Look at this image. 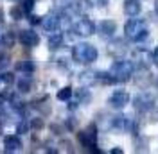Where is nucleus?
Here are the masks:
<instances>
[{
    "instance_id": "nucleus-1",
    "label": "nucleus",
    "mask_w": 158,
    "mask_h": 154,
    "mask_svg": "<svg viewBox=\"0 0 158 154\" xmlns=\"http://www.w3.org/2000/svg\"><path fill=\"white\" fill-rule=\"evenodd\" d=\"M97 56H99L97 48L94 47V45H90V43H77L72 48V59L76 63H81V65L94 63L97 59Z\"/></svg>"
},
{
    "instance_id": "nucleus-2",
    "label": "nucleus",
    "mask_w": 158,
    "mask_h": 154,
    "mask_svg": "<svg viewBox=\"0 0 158 154\" xmlns=\"http://www.w3.org/2000/svg\"><path fill=\"white\" fill-rule=\"evenodd\" d=\"M124 34L131 41H142V39L148 36V25H146L144 20H138V18H133L131 16L126 22V25H124Z\"/></svg>"
},
{
    "instance_id": "nucleus-3",
    "label": "nucleus",
    "mask_w": 158,
    "mask_h": 154,
    "mask_svg": "<svg viewBox=\"0 0 158 154\" xmlns=\"http://www.w3.org/2000/svg\"><path fill=\"white\" fill-rule=\"evenodd\" d=\"M110 74L115 83H126L133 75V63L128 59H117L110 68Z\"/></svg>"
},
{
    "instance_id": "nucleus-4",
    "label": "nucleus",
    "mask_w": 158,
    "mask_h": 154,
    "mask_svg": "<svg viewBox=\"0 0 158 154\" xmlns=\"http://www.w3.org/2000/svg\"><path fill=\"white\" fill-rule=\"evenodd\" d=\"M77 138H79V142H81V145L86 147L88 151H92V152H101L97 149V129H95L94 124L88 125L86 129H83L77 135Z\"/></svg>"
},
{
    "instance_id": "nucleus-5",
    "label": "nucleus",
    "mask_w": 158,
    "mask_h": 154,
    "mask_svg": "<svg viewBox=\"0 0 158 154\" xmlns=\"http://www.w3.org/2000/svg\"><path fill=\"white\" fill-rule=\"evenodd\" d=\"M133 106L137 111H149V109H153L155 106V97L151 95V93H140L133 99Z\"/></svg>"
},
{
    "instance_id": "nucleus-6",
    "label": "nucleus",
    "mask_w": 158,
    "mask_h": 154,
    "mask_svg": "<svg viewBox=\"0 0 158 154\" xmlns=\"http://www.w3.org/2000/svg\"><path fill=\"white\" fill-rule=\"evenodd\" d=\"M108 104L111 107H115V109H122V107L129 104V93L128 91H124V90H117V91H113L108 99Z\"/></svg>"
},
{
    "instance_id": "nucleus-7",
    "label": "nucleus",
    "mask_w": 158,
    "mask_h": 154,
    "mask_svg": "<svg viewBox=\"0 0 158 154\" xmlns=\"http://www.w3.org/2000/svg\"><path fill=\"white\" fill-rule=\"evenodd\" d=\"M74 32H76L77 36H92V34L95 32V23L88 18H81V20L76 22Z\"/></svg>"
},
{
    "instance_id": "nucleus-8",
    "label": "nucleus",
    "mask_w": 158,
    "mask_h": 154,
    "mask_svg": "<svg viewBox=\"0 0 158 154\" xmlns=\"http://www.w3.org/2000/svg\"><path fill=\"white\" fill-rule=\"evenodd\" d=\"M20 41L25 45V47H36L40 43V36L34 32V30H22L20 32Z\"/></svg>"
},
{
    "instance_id": "nucleus-9",
    "label": "nucleus",
    "mask_w": 158,
    "mask_h": 154,
    "mask_svg": "<svg viewBox=\"0 0 158 154\" xmlns=\"http://www.w3.org/2000/svg\"><path fill=\"white\" fill-rule=\"evenodd\" d=\"M115 30H117V23H115L113 20H102V22L99 23V32H101V36H113Z\"/></svg>"
},
{
    "instance_id": "nucleus-10",
    "label": "nucleus",
    "mask_w": 158,
    "mask_h": 154,
    "mask_svg": "<svg viewBox=\"0 0 158 154\" xmlns=\"http://www.w3.org/2000/svg\"><path fill=\"white\" fill-rule=\"evenodd\" d=\"M140 11H142L140 0H124V13L128 16H137Z\"/></svg>"
},
{
    "instance_id": "nucleus-11",
    "label": "nucleus",
    "mask_w": 158,
    "mask_h": 154,
    "mask_svg": "<svg viewBox=\"0 0 158 154\" xmlns=\"http://www.w3.org/2000/svg\"><path fill=\"white\" fill-rule=\"evenodd\" d=\"M22 147V140L18 136H6L4 138V151L6 152H15Z\"/></svg>"
},
{
    "instance_id": "nucleus-12",
    "label": "nucleus",
    "mask_w": 158,
    "mask_h": 154,
    "mask_svg": "<svg viewBox=\"0 0 158 154\" xmlns=\"http://www.w3.org/2000/svg\"><path fill=\"white\" fill-rule=\"evenodd\" d=\"M41 25L49 32H56V30H59V18L58 16H47L45 20H41Z\"/></svg>"
},
{
    "instance_id": "nucleus-13",
    "label": "nucleus",
    "mask_w": 158,
    "mask_h": 154,
    "mask_svg": "<svg viewBox=\"0 0 158 154\" xmlns=\"http://www.w3.org/2000/svg\"><path fill=\"white\" fill-rule=\"evenodd\" d=\"M61 43H63V36H61V32H58V30H56V32H54V34L49 38V47L54 50V48L61 47Z\"/></svg>"
},
{
    "instance_id": "nucleus-14",
    "label": "nucleus",
    "mask_w": 158,
    "mask_h": 154,
    "mask_svg": "<svg viewBox=\"0 0 158 154\" xmlns=\"http://www.w3.org/2000/svg\"><path fill=\"white\" fill-rule=\"evenodd\" d=\"M11 18L15 20H22L23 18V14H25V11H23V7L22 6H15V7H11Z\"/></svg>"
},
{
    "instance_id": "nucleus-15",
    "label": "nucleus",
    "mask_w": 158,
    "mask_h": 154,
    "mask_svg": "<svg viewBox=\"0 0 158 154\" xmlns=\"http://www.w3.org/2000/svg\"><path fill=\"white\" fill-rule=\"evenodd\" d=\"M81 83H85V84H92V83H97V79H95V74H92V72H85V74H81Z\"/></svg>"
},
{
    "instance_id": "nucleus-16",
    "label": "nucleus",
    "mask_w": 158,
    "mask_h": 154,
    "mask_svg": "<svg viewBox=\"0 0 158 154\" xmlns=\"http://www.w3.org/2000/svg\"><path fill=\"white\" fill-rule=\"evenodd\" d=\"M70 97H72V88H70V86L61 88V90L58 91V99H59V100H69Z\"/></svg>"
},
{
    "instance_id": "nucleus-17",
    "label": "nucleus",
    "mask_w": 158,
    "mask_h": 154,
    "mask_svg": "<svg viewBox=\"0 0 158 154\" xmlns=\"http://www.w3.org/2000/svg\"><path fill=\"white\" fill-rule=\"evenodd\" d=\"M18 90L22 91V93L31 91V81H29V79H20V81H18Z\"/></svg>"
},
{
    "instance_id": "nucleus-18",
    "label": "nucleus",
    "mask_w": 158,
    "mask_h": 154,
    "mask_svg": "<svg viewBox=\"0 0 158 154\" xmlns=\"http://www.w3.org/2000/svg\"><path fill=\"white\" fill-rule=\"evenodd\" d=\"M18 70H23V72H32L34 70V65L31 61H25V63H18Z\"/></svg>"
},
{
    "instance_id": "nucleus-19",
    "label": "nucleus",
    "mask_w": 158,
    "mask_h": 154,
    "mask_svg": "<svg viewBox=\"0 0 158 154\" xmlns=\"http://www.w3.org/2000/svg\"><path fill=\"white\" fill-rule=\"evenodd\" d=\"M22 7H23V11H25V13H31V11H32V7H34V0H23Z\"/></svg>"
},
{
    "instance_id": "nucleus-20",
    "label": "nucleus",
    "mask_w": 158,
    "mask_h": 154,
    "mask_svg": "<svg viewBox=\"0 0 158 154\" xmlns=\"http://www.w3.org/2000/svg\"><path fill=\"white\" fill-rule=\"evenodd\" d=\"M13 43H15V36H13L11 32H7V34L4 36V45H6V47H13Z\"/></svg>"
},
{
    "instance_id": "nucleus-21",
    "label": "nucleus",
    "mask_w": 158,
    "mask_h": 154,
    "mask_svg": "<svg viewBox=\"0 0 158 154\" xmlns=\"http://www.w3.org/2000/svg\"><path fill=\"white\" fill-rule=\"evenodd\" d=\"M86 2H90L95 7H106L108 6V0H86Z\"/></svg>"
},
{
    "instance_id": "nucleus-22",
    "label": "nucleus",
    "mask_w": 158,
    "mask_h": 154,
    "mask_svg": "<svg viewBox=\"0 0 158 154\" xmlns=\"http://www.w3.org/2000/svg\"><path fill=\"white\" fill-rule=\"evenodd\" d=\"M0 81H4V83H7V84H11V83L15 81V75H13V74H9V72H6V74H2V77H0Z\"/></svg>"
},
{
    "instance_id": "nucleus-23",
    "label": "nucleus",
    "mask_w": 158,
    "mask_h": 154,
    "mask_svg": "<svg viewBox=\"0 0 158 154\" xmlns=\"http://www.w3.org/2000/svg\"><path fill=\"white\" fill-rule=\"evenodd\" d=\"M31 127H32V129H41V127H43V120H41V118H32V120H31Z\"/></svg>"
},
{
    "instance_id": "nucleus-24",
    "label": "nucleus",
    "mask_w": 158,
    "mask_h": 154,
    "mask_svg": "<svg viewBox=\"0 0 158 154\" xmlns=\"http://www.w3.org/2000/svg\"><path fill=\"white\" fill-rule=\"evenodd\" d=\"M9 65V56L7 54H0V68H6Z\"/></svg>"
},
{
    "instance_id": "nucleus-25",
    "label": "nucleus",
    "mask_w": 158,
    "mask_h": 154,
    "mask_svg": "<svg viewBox=\"0 0 158 154\" xmlns=\"http://www.w3.org/2000/svg\"><path fill=\"white\" fill-rule=\"evenodd\" d=\"M0 99H4V100H11V99H13V91H11V90H4V91L0 93Z\"/></svg>"
},
{
    "instance_id": "nucleus-26",
    "label": "nucleus",
    "mask_w": 158,
    "mask_h": 154,
    "mask_svg": "<svg viewBox=\"0 0 158 154\" xmlns=\"http://www.w3.org/2000/svg\"><path fill=\"white\" fill-rule=\"evenodd\" d=\"M29 129V124H25V122H20L18 124V133H25Z\"/></svg>"
},
{
    "instance_id": "nucleus-27",
    "label": "nucleus",
    "mask_w": 158,
    "mask_h": 154,
    "mask_svg": "<svg viewBox=\"0 0 158 154\" xmlns=\"http://www.w3.org/2000/svg\"><path fill=\"white\" fill-rule=\"evenodd\" d=\"M79 99H81V100H90V93H86V91H79Z\"/></svg>"
},
{
    "instance_id": "nucleus-28",
    "label": "nucleus",
    "mask_w": 158,
    "mask_h": 154,
    "mask_svg": "<svg viewBox=\"0 0 158 154\" xmlns=\"http://www.w3.org/2000/svg\"><path fill=\"white\" fill-rule=\"evenodd\" d=\"M153 61H155V65L158 67V47L155 48V52H153Z\"/></svg>"
},
{
    "instance_id": "nucleus-29",
    "label": "nucleus",
    "mask_w": 158,
    "mask_h": 154,
    "mask_svg": "<svg viewBox=\"0 0 158 154\" xmlns=\"http://www.w3.org/2000/svg\"><path fill=\"white\" fill-rule=\"evenodd\" d=\"M31 23H41V20H40V16H31Z\"/></svg>"
},
{
    "instance_id": "nucleus-30",
    "label": "nucleus",
    "mask_w": 158,
    "mask_h": 154,
    "mask_svg": "<svg viewBox=\"0 0 158 154\" xmlns=\"http://www.w3.org/2000/svg\"><path fill=\"white\" fill-rule=\"evenodd\" d=\"M111 154H122V149H111Z\"/></svg>"
},
{
    "instance_id": "nucleus-31",
    "label": "nucleus",
    "mask_w": 158,
    "mask_h": 154,
    "mask_svg": "<svg viewBox=\"0 0 158 154\" xmlns=\"http://www.w3.org/2000/svg\"><path fill=\"white\" fill-rule=\"evenodd\" d=\"M155 7H156V13H158V0H156V4H155Z\"/></svg>"
},
{
    "instance_id": "nucleus-32",
    "label": "nucleus",
    "mask_w": 158,
    "mask_h": 154,
    "mask_svg": "<svg viewBox=\"0 0 158 154\" xmlns=\"http://www.w3.org/2000/svg\"><path fill=\"white\" fill-rule=\"evenodd\" d=\"M0 41H2V39H0Z\"/></svg>"
},
{
    "instance_id": "nucleus-33",
    "label": "nucleus",
    "mask_w": 158,
    "mask_h": 154,
    "mask_svg": "<svg viewBox=\"0 0 158 154\" xmlns=\"http://www.w3.org/2000/svg\"><path fill=\"white\" fill-rule=\"evenodd\" d=\"M156 83H158V81H156Z\"/></svg>"
}]
</instances>
